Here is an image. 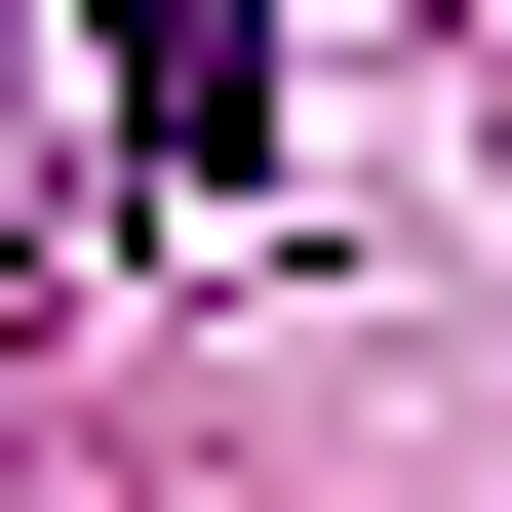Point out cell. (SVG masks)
I'll use <instances>...</instances> for the list:
<instances>
[{"label":"cell","mask_w":512,"mask_h":512,"mask_svg":"<svg viewBox=\"0 0 512 512\" xmlns=\"http://www.w3.org/2000/svg\"><path fill=\"white\" fill-rule=\"evenodd\" d=\"M79 40H119V119H158V197H237V158H276V40H237V0H79Z\"/></svg>","instance_id":"cell-1"}]
</instances>
